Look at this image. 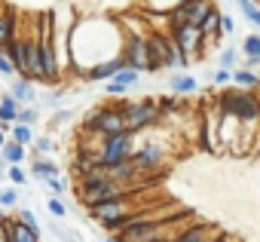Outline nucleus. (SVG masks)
Here are the masks:
<instances>
[{"instance_id": "49", "label": "nucleus", "mask_w": 260, "mask_h": 242, "mask_svg": "<svg viewBox=\"0 0 260 242\" xmlns=\"http://www.w3.org/2000/svg\"><path fill=\"white\" fill-rule=\"evenodd\" d=\"M0 242H4V239H0Z\"/></svg>"}, {"instance_id": "28", "label": "nucleus", "mask_w": 260, "mask_h": 242, "mask_svg": "<svg viewBox=\"0 0 260 242\" xmlns=\"http://www.w3.org/2000/svg\"><path fill=\"white\" fill-rule=\"evenodd\" d=\"M113 80H116V83H119L122 89H132V86H138V80H141V74H138L135 68H122V71H119V74H116Z\"/></svg>"}, {"instance_id": "39", "label": "nucleus", "mask_w": 260, "mask_h": 242, "mask_svg": "<svg viewBox=\"0 0 260 242\" xmlns=\"http://www.w3.org/2000/svg\"><path fill=\"white\" fill-rule=\"evenodd\" d=\"M71 116H74V110H58V113H55V119H52V126H64Z\"/></svg>"}, {"instance_id": "21", "label": "nucleus", "mask_w": 260, "mask_h": 242, "mask_svg": "<svg viewBox=\"0 0 260 242\" xmlns=\"http://www.w3.org/2000/svg\"><path fill=\"white\" fill-rule=\"evenodd\" d=\"M233 86H239V89H260V71L236 68L233 71Z\"/></svg>"}, {"instance_id": "14", "label": "nucleus", "mask_w": 260, "mask_h": 242, "mask_svg": "<svg viewBox=\"0 0 260 242\" xmlns=\"http://www.w3.org/2000/svg\"><path fill=\"white\" fill-rule=\"evenodd\" d=\"M220 110V107H217ZM217 129H220V135H217V144H223L226 150H233L236 144H239V129H242V123L233 116V113H223L220 110V119H217Z\"/></svg>"}, {"instance_id": "6", "label": "nucleus", "mask_w": 260, "mask_h": 242, "mask_svg": "<svg viewBox=\"0 0 260 242\" xmlns=\"http://www.w3.org/2000/svg\"><path fill=\"white\" fill-rule=\"evenodd\" d=\"M122 55H125V65L135 68L138 74H153V58H150L147 34H125Z\"/></svg>"}, {"instance_id": "13", "label": "nucleus", "mask_w": 260, "mask_h": 242, "mask_svg": "<svg viewBox=\"0 0 260 242\" xmlns=\"http://www.w3.org/2000/svg\"><path fill=\"white\" fill-rule=\"evenodd\" d=\"M16 37H19L16 10H10L7 4H0V52H10V46H13Z\"/></svg>"}, {"instance_id": "33", "label": "nucleus", "mask_w": 260, "mask_h": 242, "mask_svg": "<svg viewBox=\"0 0 260 242\" xmlns=\"http://www.w3.org/2000/svg\"><path fill=\"white\" fill-rule=\"evenodd\" d=\"M236 65H239V52H236L233 46L220 49V68H226V71H236Z\"/></svg>"}, {"instance_id": "16", "label": "nucleus", "mask_w": 260, "mask_h": 242, "mask_svg": "<svg viewBox=\"0 0 260 242\" xmlns=\"http://www.w3.org/2000/svg\"><path fill=\"white\" fill-rule=\"evenodd\" d=\"M107 175H110L119 187H125V190H128V187H132V184L141 178V169L135 166V160H132V157H128V160H122V163L110 166V169H107Z\"/></svg>"}, {"instance_id": "31", "label": "nucleus", "mask_w": 260, "mask_h": 242, "mask_svg": "<svg viewBox=\"0 0 260 242\" xmlns=\"http://www.w3.org/2000/svg\"><path fill=\"white\" fill-rule=\"evenodd\" d=\"M37 119H40V107H37V104L22 107V113H19V123H22V126H34Z\"/></svg>"}, {"instance_id": "24", "label": "nucleus", "mask_w": 260, "mask_h": 242, "mask_svg": "<svg viewBox=\"0 0 260 242\" xmlns=\"http://www.w3.org/2000/svg\"><path fill=\"white\" fill-rule=\"evenodd\" d=\"M16 218H19V224H22L25 230H31L37 239L43 236V230H40V221H37V215H34L31 208H19V211H16Z\"/></svg>"}, {"instance_id": "9", "label": "nucleus", "mask_w": 260, "mask_h": 242, "mask_svg": "<svg viewBox=\"0 0 260 242\" xmlns=\"http://www.w3.org/2000/svg\"><path fill=\"white\" fill-rule=\"evenodd\" d=\"M166 144H159V141H141V147H135V154H132V160H135V166L141 169V175L144 172H156L162 163H166Z\"/></svg>"}, {"instance_id": "11", "label": "nucleus", "mask_w": 260, "mask_h": 242, "mask_svg": "<svg viewBox=\"0 0 260 242\" xmlns=\"http://www.w3.org/2000/svg\"><path fill=\"white\" fill-rule=\"evenodd\" d=\"M128 196H132V193H125V196H119V199H110V202L89 205V208H86V215H89L95 224H104V221L122 218V215H128V211H132V208H128Z\"/></svg>"}, {"instance_id": "10", "label": "nucleus", "mask_w": 260, "mask_h": 242, "mask_svg": "<svg viewBox=\"0 0 260 242\" xmlns=\"http://www.w3.org/2000/svg\"><path fill=\"white\" fill-rule=\"evenodd\" d=\"M169 34L175 37V43L187 52V55H199L205 46V37L196 25H169Z\"/></svg>"}, {"instance_id": "30", "label": "nucleus", "mask_w": 260, "mask_h": 242, "mask_svg": "<svg viewBox=\"0 0 260 242\" xmlns=\"http://www.w3.org/2000/svg\"><path fill=\"white\" fill-rule=\"evenodd\" d=\"M242 52L245 58H260V34H248L242 40Z\"/></svg>"}, {"instance_id": "41", "label": "nucleus", "mask_w": 260, "mask_h": 242, "mask_svg": "<svg viewBox=\"0 0 260 242\" xmlns=\"http://www.w3.org/2000/svg\"><path fill=\"white\" fill-rule=\"evenodd\" d=\"M245 68H248V71H257V68H260V58H245Z\"/></svg>"}, {"instance_id": "23", "label": "nucleus", "mask_w": 260, "mask_h": 242, "mask_svg": "<svg viewBox=\"0 0 260 242\" xmlns=\"http://www.w3.org/2000/svg\"><path fill=\"white\" fill-rule=\"evenodd\" d=\"M169 89H172L175 95H184V98H187V95L196 92V80H193L190 74H175V77L169 80Z\"/></svg>"}, {"instance_id": "29", "label": "nucleus", "mask_w": 260, "mask_h": 242, "mask_svg": "<svg viewBox=\"0 0 260 242\" xmlns=\"http://www.w3.org/2000/svg\"><path fill=\"white\" fill-rule=\"evenodd\" d=\"M31 147H34V154H37V157H46V154H55V150H58V144H55L49 135H37Z\"/></svg>"}, {"instance_id": "2", "label": "nucleus", "mask_w": 260, "mask_h": 242, "mask_svg": "<svg viewBox=\"0 0 260 242\" xmlns=\"http://www.w3.org/2000/svg\"><path fill=\"white\" fill-rule=\"evenodd\" d=\"M113 104H116V110L125 119V129L135 132V135H141L147 129H156L166 119V113H162V107H159L156 98H138V101H128L125 98V101H113Z\"/></svg>"}, {"instance_id": "22", "label": "nucleus", "mask_w": 260, "mask_h": 242, "mask_svg": "<svg viewBox=\"0 0 260 242\" xmlns=\"http://www.w3.org/2000/svg\"><path fill=\"white\" fill-rule=\"evenodd\" d=\"M0 154H4V160H7V166H22V163H25V157H28V147L10 138V141L4 144V150H0Z\"/></svg>"}, {"instance_id": "7", "label": "nucleus", "mask_w": 260, "mask_h": 242, "mask_svg": "<svg viewBox=\"0 0 260 242\" xmlns=\"http://www.w3.org/2000/svg\"><path fill=\"white\" fill-rule=\"evenodd\" d=\"M214 10V0H190V4H181L172 16H169V22L172 25H202L205 19H208V13Z\"/></svg>"}, {"instance_id": "35", "label": "nucleus", "mask_w": 260, "mask_h": 242, "mask_svg": "<svg viewBox=\"0 0 260 242\" xmlns=\"http://www.w3.org/2000/svg\"><path fill=\"white\" fill-rule=\"evenodd\" d=\"M43 184H46V187L52 190V196H58V199H61V193L68 190V181H64L61 175H58V178H49V181H43Z\"/></svg>"}, {"instance_id": "26", "label": "nucleus", "mask_w": 260, "mask_h": 242, "mask_svg": "<svg viewBox=\"0 0 260 242\" xmlns=\"http://www.w3.org/2000/svg\"><path fill=\"white\" fill-rule=\"evenodd\" d=\"M10 138H13V141H19V144H25V147H31L37 135L31 132V126H22V123H16V126L10 129Z\"/></svg>"}, {"instance_id": "1", "label": "nucleus", "mask_w": 260, "mask_h": 242, "mask_svg": "<svg viewBox=\"0 0 260 242\" xmlns=\"http://www.w3.org/2000/svg\"><path fill=\"white\" fill-rule=\"evenodd\" d=\"M217 107L223 110V113H233L239 123H242V129H245V138H251L254 132H260V98L251 92V89H226V92H220V98H217Z\"/></svg>"}, {"instance_id": "15", "label": "nucleus", "mask_w": 260, "mask_h": 242, "mask_svg": "<svg viewBox=\"0 0 260 242\" xmlns=\"http://www.w3.org/2000/svg\"><path fill=\"white\" fill-rule=\"evenodd\" d=\"M122 68H128V65H125V55H116V58L98 65V68H92L89 74H83V80H86V83H107V80H113Z\"/></svg>"}, {"instance_id": "37", "label": "nucleus", "mask_w": 260, "mask_h": 242, "mask_svg": "<svg viewBox=\"0 0 260 242\" xmlns=\"http://www.w3.org/2000/svg\"><path fill=\"white\" fill-rule=\"evenodd\" d=\"M220 34H223V37H233V34H236V22H233V16H226V13L220 16Z\"/></svg>"}, {"instance_id": "27", "label": "nucleus", "mask_w": 260, "mask_h": 242, "mask_svg": "<svg viewBox=\"0 0 260 242\" xmlns=\"http://www.w3.org/2000/svg\"><path fill=\"white\" fill-rule=\"evenodd\" d=\"M16 205H19V187L10 184V187L0 190V208H4V211H13Z\"/></svg>"}, {"instance_id": "17", "label": "nucleus", "mask_w": 260, "mask_h": 242, "mask_svg": "<svg viewBox=\"0 0 260 242\" xmlns=\"http://www.w3.org/2000/svg\"><path fill=\"white\" fill-rule=\"evenodd\" d=\"M19 113H22V104H19L10 92L0 95V129L10 132V129L19 123Z\"/></svg>"}, {"instance_id": "44", "label": "nucleus", "mask_w": 260, "mask_h": 242, "mask_svg": "<svg viewBox=\"0 0 260 242\" xmlns=\"http://www.w3.org/2000/svg\"><path fill=\"white\" fill-rule=\"evenodd\" d=\"M153 242H175V236H169V233H166V236H159V239H153Z\"/></svg>"}, {"instance_id": "4", "label": "nucleus", "mask_w": 260, "mask_h": 242, "mask_svg": "<svg viewBox=\"0 0 260 242\" xmlns=\"http://www.w3.org/2000/svg\"><path fill=\"white\" fill-rule=\"evenodd\" d=\"M83 132L86 135H95L101 141V138H110V135L125 132V119L116 110V104H101V107H95V110H89L83 116Z\"/></svg>"}, {"instance_id": "12", "label": "nucleus", "mask_w": 260, "mask_h": 242, "mask_svg": "<svg viewBox=\"0 0 260 242\" xmlns=\"http://www.w3.org/2000/svg\"><path fill=\"white\" fill-rule=\"evenodd\" d=\"M217 233L214 224L208 221H193V224H184L178 233H175V242H211Z\"/></svg>"}, {"instance_id": "5", "label": "nucleus", "mask_w": 260, "mask_h": 242, "mask_svg": "<svg viewBox=\"0 0 260 242\" xmlns=\"http://www.w3.org/2000/svg\"><path fill=\"white\" fill-rule=\"evenodd\" d=\"M132 154H135V132H128V129H125V132L110 135V138L101 141V147H98V163H101L104 169H110V166L128 160Z\"/></svg>"}, {"instance_id": "48", "label": "nucleus", "mask_w": 260, "mask_h": 242, "mask_svg": "<svg viewBox=\"0 0 260 242\" xmlns=\"http://www.w3.org/2000/svg\"><path fill=\"white\" fill-rule=\"evenodd\" d=\"M0 95H4V92H0Z\"/></svg>"}, {"instance_id": "36", "label": "nucleus", "mask_w": 260, "mask_h": 242, "mask_svg": "<svg viewBox=\"0 0 260 242\" xmlns=\"http://www.w3.org/2000/svg\"><path fill=\"white\" fill-rule=\"evenodd\" d=\"M13 74H19L16 65H13V58L7 52H0V77H13Z\"/></svg>"}, {"instance_id": "32", "label": "nucleus", "mask_w": 260, "mask_h": 242, "mask_svg": "<svg viewBox=\"0 0 260 242\" xmlns=\"http://www.w3.org/2000/svg\"><path fill=\"white\" fill-rule=\"evenodd\" d=\"M7 178H10V184H16V187H25V184H28V172H25L22 166H7Z\"/></svg>"}, {"instance_id": "38", "label": "nucleus", "mask_w": 260, "mask_h": 242, "mask_svg": "<svg viewBox=\"0 0 260 242\" xmlns=\"http://www.w3.org/2000/svg\"><path fill=\"white\" fill-rule=\"evenodd\" d=\"M211 80H214L217 86H226V83H233V71H226V68H217V71L211 74Z\"/></svg>"}, {"instance_id": "3", "label": "nucleus", "mask_w": 260, "mask_h": 242, "mask_svg": "<svg viewBox=\"0 0 260 242\" xmlns=\"http://www.w3.org/2000/svg\"><path fill=\"white\" fill-rule=\"evenodd\" d=\"M125 193H128V190H125V187H119V184L107 175V169H98V172L86 175V178L80 181V187H77V196H80L83 208L98 205V202L119 199V196H125Z\"/></svg>"}, {"instance_id": "43", "label": "nucleus", "mask_w": 260, "mask_h": 242, "mask_svg": "<svg viewBox=\"0 0 260 242\" xmlns=\"http://www.w3.org/2000/svg\"><path fill=\"white\" fill-rule=\"evenodd\" d=\"M10 141V132H4V129H0V150H4V144Z\"/></svg>"}, {"instance_id": "34", "label": "nucleus", "mask_w": 260, "mask_h": 242, "mask_svg": "<svg viewBox=\"0 0 260 242\" xmlns=\"http://www.w3.org/2000/svg\"><path fill=\"white\" fill-rule=\"evenodd\" d=\"M46 208H49V215H52V218H55V221H58V218H68V205H64V202H61V199H58V196H52V199H49V205H46Z\"/></svg>"}, {"instance_id": "18", "label": "nucleus", "mask_w": 260, "mask_h": 242, "mask_svg": "<svg viewBox=\"0 0 260 242\" xmlns=\"http://www.w3.org/2000/svg\"><path fill=\"white\" fill-rule=\"evenodd\" d=\"M10 95L22 104V107H28V104H37V89H34V80H25V77H16L13 80V86H10Z\"/></svg>"}, {"instance_id": "19", "label": "nucleus", "mask_w": 260, "mask_h": 242, "mask_svg": "<svg viewBox=\"0 0 260 242\" xmlns=\"http://www.w3.org/2000/svg\"><path fill=\"white\" fill-rule=\"evenodd\" d=\"M31 175H34L37 181H49V178H58V175H61V169H58L52 160H46V157H37V154H34V160H31Z\"/></svg>"}, {"instance_id": "25", "label": "nucleus", "mask_w": 260, "mask_h": 242, "mask_svg": "<svg viewBox=\"0 0 260 242\" xmlns=\"http://www.w3.org/2000/svg\"><path fill=\"white\" fill-rule=\"evenodd\" d=\"M236 7H239V13L260 31V7L254 4V0H236Z\"/></svg>"}, {"instance_id": "45", "label": "nucleus", "mask_w": 260, "mask_h": 242, "mask_svg": "<svg viewBox=\"0 0 260 242\" xmlns=\"http://www.w3.org/2000/svg\"><path fill=\"white\" fill-rule=\"evenodd\" d=\"M101 242H119V236H104Z\"/></svg>"}, {"instance_id": "40", "label": "nucleus", "mask_w": 260, "mask_h": 242, "mask_svg": "<svg viewBox=\"0 0 260 242\" xmlns=\"http://www.w3.org/2000/svg\"><path fill=\"white\" fill-rule=\"evenodd\" d=\"M122 92H125V89H122L116 80H107V95H122Z\"/></svg>"}, {"instance_id": "8", "label": "nucleus", "mask_w": 260, "mask_h": 242, "mask_svg": "<svg viewBox=\"0 0 260 242\" xmlns=\"http://www.w3.org/2000/svg\"><path fill=\"white\" fill-rule=\"evenodd\" d=\"M172 218H166V221H156V218H144V221H138L135 227H128L125 233H119V242H153V239H159V236H166V224H169Z\"/></svg>"}, {"instance_id": "47", "label": "nucleus", "mask_w": 260, "mask_h": 242, "mask_svg": "<svg viewBox=\"0 0 260 242\" xmlns=\"http://www.w3.org/2000/svg\"><path fill=\"white\" fill-rule=\"evenodd\" d=\"M254 4H257V7H260V0H254Z\"/></svg>"}, {"instance_id": "42", "label": "nucleus", "mask_w": 260, "mask_h": 242, "mask_svg": "<svg viewBox=\"0 0 260 242\" xmlns=\"http://www.w3.org/2000/svg\"><path fill=\"white\" fill-rule=\"evenodd\" d=\"M211 242H230V233H223V230H217V233H214V239H211Z\"/></svg>"}, {"instance_id": "20", "label": "nucleus", "mask_w": 260, "mask_h": 242, "mask_svg": "<svg viewBox=\"0 0 260 242\" xmlns=\"http://www.w3.org/2000/svg\"><path fill=\"white\" fill-rule=\"evenodd\" d=\"M220 16H223V13H220V10L214 7V10L208 13V19H205V22L199 25V31H202V37H205V40L211 37V43H214V46H217V43L223 40V34H220Z\"/></svg>"}, {"instance_id": "46", "label": "nucleus", "mask_w": 260, "mask_h": 242, "mask_svg": "<svg viewBox=\"0 0 260 242\" xmlns=\"http://www.w3.org/2000/svg\"><path fill=\"white\" fill-rule=\"evenodd\" d=\"M181 4H190V0H181Z\"/></svg>"}]
</instances>
